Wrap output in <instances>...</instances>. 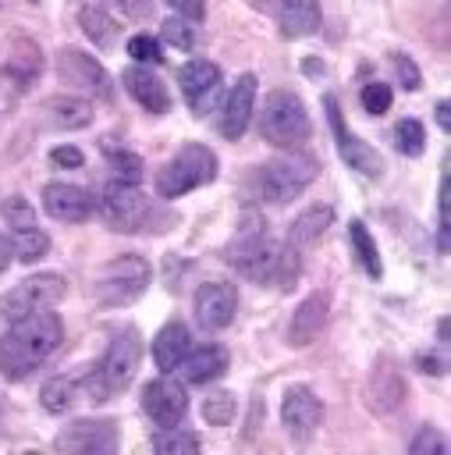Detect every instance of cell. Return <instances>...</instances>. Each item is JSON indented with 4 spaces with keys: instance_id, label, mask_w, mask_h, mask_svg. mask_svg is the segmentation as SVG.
<instances>
[{
    "instance_id": "7a4b0ae2",
    "label": "cell",
    "mask_w": 451,
    "mask_h": 455,
    "mask_svg": "<svg viewBox=\"0 0 451 455\" xmlns=\"http://www.w3.org/2000/svg\"><path fill=\"white\" fill-rule=\"evenodd\" d=\"M138 359H142V338L135 327H121L103 359L96 366H89L85 373H78V391L89 395V402H107L114 395H121L131 380H135V370H138Z\"/></svg>"
},
{
    "instance_id": "ffe728a7",
    "label": "cell",
    "mask_w": 451,
    "mask_h": 455,
    "mask_svg": "<svg viewBox=\"0 0 451 455\" xmlns=\"http://www.w3.org/2000/svg\"><path fill=\"white\" fill-rule=\"evenodd\" d=\"M327 313H330V299H327V291H313V295H305V299L295 306L291 320H288V345L305 348L309 341H316V334L327 327Z\"/></svg>"
},
{
    "instance_id": "277c9868",
    "label": "cell",
    "mask_w": 451,
    "mask_h": 455,
    "mask_svg": "<svg viewBox=\"0 0 451 455\" xmlns=\"http://www.w3.org/2000/svg\"><path fill=\"white\" fill-rule=\"evenodd\" d=\"M217 178V153L202 142H185L160 171H156V196L160 199H181L185 192H195Z\"/></svg>"
},
{
    "instance_id": "b9f144b4",
    "label": "cell",
    "mask_w": 451,
    "mask_h": 455,
    "mask_svg": "<svg viewBox=\"0 0 451 455\" xmlns=\"http://www.w3.org/2000/svg\"><path fill=\"white\" fill-rule=\"evenodd\" d=\"M110 7H117L124 18H131V21H146L149 14H153V4L149 0H107Z\"/></svg>"
},
{
    "instance_id": "4dcf8cb0",
    "label": "cell",
    "mask_w": 451,
    "mask_h": 455,
    "mask_svg": "<svg viewBox=\"0 0 451 455\" xmlns=\"http://www.w3.org/2000/svg\"><path fill=\"white\" fill-rule=\"evenodd\" d=\"M199 448H202L199 434L178 430V427H160V434L153 437V451L156 455H195Z\"/></svg>"
},
{
    "instance_id": "f1b7e54d",
    "label": "cell",
    "mask_w": 451,
    "mask_h": 455,
    "mask_svg": "<svg viewBox=\"0 0 451 455\" xmlns=\"http://www.w3.org/2000/svg\"><path fill=\"white\" fill-rule=\"evenodd\" d=\"M103 156H107L110 174H114L117 181H128V185H138V181H142L146 164H142L138 153H128V149L114 146V139H103Z\"/></svg>"
},
{
    "instance_id": "83f0119b",
    "label": "cell",
    "mask_w": 451,
    "mask_h": 455,
    "mask_svg": "<svg viewBox=\"0 0 451 455\" xmlns=\"http://www.w3.org/2000/svg\"><path fill=\"white\" fill-rule=\"evenodd\" d=\"M348 242H352V252H355L359 267H362L373 281H376V277H384V263H380L376 242H373V235L366 231V224H362V220H348Z\"/></svg>"
},
{
    "instance_id": "74e56055",
    "label": "cell",
    "mask_w": 451,
    "mask_h": 455,
    "mask_svg": "<svg viewBox=\"0 0 451 455\" xmlns=\"http://www.w3.org/2000/svg\"><path fill=\"white\" fill-rule=\"evenodd\" d=\"M128 57H135V64H160L163 60V50H160V39H153V36H146V32H138V36H131L128 39Z\"/></svg>"
},
{
    "instance_id": "3957f363",
    "label": "cell",
    "mask_w": 451,
    "mask_h": 455,
    "mask_svg": "<svg viewBox=\"0 0 451 455\" xmlns=\"http://www.w3.org/2000/svg\"><path fill=\"white\" fill-rule=\"evenodd\" d=\"M281 249L270 235H266V224L263 217H245L234 242H227L224 249V259L249 281L256 284H277V270H281Z\"/></svg>"
},
{
    "instance_id": "5b68a950",
    "label": "cell",
    "mask_w": 451,
    "mask_h": 455,
    "mask_svg": "<svg viewBox=\"0 0 451 455\" xmlns=\"http://www.w3.org/2000/svg\"><path fill=\"white\" fill-rule=\"evenodd\" d=\"M309 110L305 103L288 92V89H273L263 107H259V135L263 142L277 146V149H298L309 139Z\"/></svg>"
},
{
    "instance_id": "d6a6232c",
    "label": "cell",
    "mask_w": 451,
    "mask_h": 455,
    "mask_svg": "<svg viewBox=\"0 0 451 455\" xmlns=\"http://www.w3.org/2000/svg\"><path fill=\"white\" fill-rule=\"evenodd\" d=\"M11 249H14V259L36 263V259L46 256L50 238H46V235L39 231V224H36V228H25V231H11Z\"/></svg>"
},
{
    "instance_id": "e575fe53",
    "label": "cell",
    "mask_w": 451,
    "mask_h": 455,
    "mask_svg": "<svg viewBox=\"0 0 451 455\" xmlns=\"http://www.w3.org/2000/svg\"><path fill=\"white\" fill-rule=\"evenodd\" d=\"M394 146H398V153H405V156H419L423 146H426V128H423L415 117H405V121L394 128Z\"/></svg>"
},
{
    "instance_id": "ac0fdd59",
    "label": "cell",
    "mask_w": 451,
    "mask_h": 455,
    "mask_svg": "<svg viewBox=\"0 0 451 455\" xmlns=\"http://www.w3.org/2000/svg\"><path fill=\"white\" fill-rule=\"evenodd\" d=\"M43 210H46L53 220H60V224H82V220L92 217L96 203H92V196H89L82 185L50 181V185L43 188Z\"/></svg>"
},
{
    "instance_id": "8992f818",
    "label": "cell",
    "mask_w": 451,
    "mask_h": 455,
    "mask_svg": "<svg viewBox=\"0 0 451 455\" xmlns=\"http://www.w3.org/2000/svg\"><path fill=\"white\" fill-rule=\"evenodd\" d=\"M316 171H320L316 156L288 149V156H277V160H266L263 167H256V188H259L263 203H291L295 196H302L309 188Z\"/></svg>"
},
{
    "instance_id": "9c48e42d",
    "label": "cell",
    "mask_w": 451,
    "mask_h": 455,
    "mask_svg": "<svg viewBox=\"0 0 451 455\" xmlns=\"http://www.w3.org/2000/svg\"><path fill=\"white\" fill-rule=\"evenodd\" d=\"M64 291H67V281H64L60 274H32V277H25L21 284H14V288L4 295L0 313H4L7 320H18V316H25V313L57 306V302L64 299Z\"/></svg>"
},
{
    "instance_id": "f35d334b",
    "label": "cell",
    "mask_w": 451,
    "mask_h": 455,
    "mask_svg": "<svg viewBox=\"0 0 451 455\" xmlns=\"http://www.w3.org/2000/svg\"><path fill=\"white\" fill-rule=\"evenodd\" d=\"M447 441L437 427H419V434L408 441V455H444Z\"/></svg>"
},
{
    "instance_id": "30bf717a",
    "label": "cell",
    "mask_w": 451,
    "mask_h": 455,
    "mask_svg": "<svg viewBox=\"0 0 451 455\" xmlns=\"http://www.w3.org/2000/svg\"><path fill=\"white\" fill-rule=\"evenodd\" d=\"M323 110H327V121H330V132H334V142H337L341 160H344L352 171H359L362 178H373V181L384 178V156H380L369 142H362L359 135L348 132V124H344L341 107H337L334 96H323Z\"/></svg>"
},
{
    "instance_id": "d590c367",
    "label": "cell",
    "mask_w": 451,
    "mask_h": 455,
    "mask_svg": "<svg viewBox=\"0 0 451 455\" xmlns=\"http://www.w3.org/2000/svg\"><path fill=\"white\" fill-rule=\"evenodd\" d=\"M0 217L11 224V231H25V228H36V210L25 196H7L0 203Z\"/></svg>"
},
{
    "instance_id": "2e32d148",
    "label": "cell",
    "mask_w": 451,
    "mask_h": 455,
    "mask_svg": "<svg viewBox=\"0 0 451 455\" xmlns=\"http://www.w3.org/2000/svg\"><path fill=\"white\" fill-rule=\"evenodd\" d=\"M238 291L227 281H206L195 288V323L202 331H224L234 320Z\"/></svg>"
},
{
    "instance_id": "7c38bea8",
    "label": "cell",
    "mask_w": 451,
    "mask_h": 455,
    "mask_svg": "<svg viewBox=\"0 0 451 455\" xmlns=\"http://www.w3.org/2000/svg\"><path fill=\"white\" fill-rule=\"evenodd\" d=\"M57 78L64 85H75L78 92H89L96 100H114V82L103 71V64L96 57H89L78 46H64L57 53Z\"/></svg>"
},
{
    "instance_id": "e0dca14e",
    "label": "cell",
    "mask_w": 451,
    "mask_h": 455,
    "mask_svg": "<svg viewBox=\"0 0 451 455\" xmlns=\"http://www.w3.org/2000/svg\"><path fill=\"white\" fill-rule=\"evenodd\" d=\"M178 85H181V96H185L188 110L195 117H202L210 110L213 96L220 92V68L213 60H202V57L199 60H188L178 71Z\"/></svg>"
},
{
    "instance_id": "484cf974",
    "label": "cell",
    "mask_w": 451,
    "mask_h": 455,
    "mask_svg": "<svg viewBox=\"0 0 451 455\" xmlns=\"http://www.w3.org/2000/svg\"><path fill=\"white\" fill-rule=\"evenodd\" d=\"M43 110L53 128H85L92 121V107L82 96H50Z\"/></svg>"
},
{
    "instance_id": "603a6c76",
    "label": "cell",
    "mask_w": 451,
    "mask_h": 455,
    "mask_svg": "<svg viewBox=\"0 0 451 455\" xmlns=\"http://www.w3.org/2000/svg\"><path fill=\"white\" fill-rule=\"evenodd\" d=\"M188 348H192V331H188L181 320L163 323V327L156 331V338H153V359H156V366H160L163 373L178 370L181 359L188 355Z\"/></svg>"
},
{
    "instance_id": "5bb4252c",
    "label": "cell",
    "mask_w": 451,
    "mask_h": 455,
    "mask_svg": "<svg viewBox=\"0 0 451 455\" xmlns=\"http://www.w3.org/2000/svg\"><path fill=\"white\" fill-rule=\"evenodd\" d=\"M142 412L156 423V427H178L188 412V395L185 384H178L174 377H156L142 387Z\"/></svg>"
},
{
    "instance_id": "7dc6e473",
    "label": "cell",
    "mask_w": 451,
    "mask_h": 455,
    "mask_svg": "<svg viewBox=\"0 0 451 455\" xmlns=\"http://www.w3.org/2000/svg\"><path fill=\"white\" fill-rule=\"evenodd\" d=\"M11 256H14V249H11V238H4V235H0V274L11 267Z\"/></svg>"
},
{
    "instance_id": "9a60e30c",
    "label": "cell",
    "mask_w": 451,
    "mask_h": 455,
    "mask_svg": "<svg viewBox=\"0 0 451 455\" xmlns=\"http://www.w3.org/2000/svg\"><path fill=\"white\" fill-rule=\"evenodd\" d=\"M252 114H256V75L245 71V75H238V82L224 96V107H220V117H217V132L224 139H231V142H238L245 135Z\"/></svg>"
},
{
    "instance_id": "44dd1931",
    "label": "cell",
    "mask_w": 451,
    "mask_h": 455,
    "mask_svg": "<svg viewBox=\"0 0 451 455\" xmlns=\"http://www.w3.org/2000/svg\"><path fill=\"white\" fill-rule=\"evenodd\" d=\"M369 402L376 412H394L405 402V377L391 355H376L373 373H369Z\"/></svg>"
},
{
    "instance_id": "7402d4cb",
    "label": "cell",
    "mask_w": 451,
    "mask_h": 455,
    "mask_svg": "<svg viewBox=\"0 0 451 455\" xmlns=\"http://www.w3.org/2000/svg\"><path fill=\"white\" fill-rule=\"evenodd\" d=\"M323 25L320 0H281L277 4V28L284 39H305L316 36Z\"/></svg>"
},
{
    "instance_id": "ba28073f",
    "label": "cell",
    "mask_w": 451,
    "mask_h": 455,
    "mask_svg": "<svg viewBox=\"0 0 451 455\" xmlns=\"http://www.w3.org/2000/svg\"><path fill=\"white\" fill-rule=\"evenodd\" d=\"M146 284H149V263L138 252H121L99 270L92 291L99 306H131L135 299L146 295Z\"/></svg>"
},
{
    "instance_id": "836d02e7",
    "label": "cell",
    "mask_w": 451,
    "mask_h": 455,
    "mask_svg": "<svg viewBox=\"0 0 451 455\" xmlns=\"http://www.w3.org/2000/svg\"><path fill=\"white\" fill-rule=\"evenodd\" d=\"M234 412H238V398H234L231 391H213V395L202 402V419H206L210 427H227V423L234 419Z\"/></svg>"
},
{
    "instance_id": "c3c4849f",
    "label": "cell",
    "mask_w": 451,
    "mask_h": 455,
    "mask_svg": "<svg viewBox=\"0 0 451 455\" xmlns=\"http://www.w3.org/2000/svg\"><path fill=\"white\" fill-rule=\"evenodd\" d=\"M437 338L447 345V320H440V323H437Z\"/></svg>"
},
{
    "instance_id": "d6986e66",
    "label": "cell",
    "mask_w": 451,
    "mask_h": 455,
    "mask_svg": "<svg viewBox=\"0 0 451 455\" xmlns=\"http://www.w3.org/2000/svg\"><path fill=\"white\" fill-rule=\"evenodd\" d=\"M121 82H124L128 96H131L138 107H146V114L160 117V114L170 110V92H167L163 78H160L149 64H131V68H124V71H121Z\"/></svg>"
},
{
    "instance_id": "7bdbcfd3",
    "label": "cell",
    "mask_w": 451,
    "mask_h": 455,
    "mask_svg": "<svg viewBox=\"0 0 451 455\" xmlns=\"http://www.w3.org/2000/svg\"><path fill=\"white\" fill-rule=\"evenodd\" d=\"M50 160H53L57 167H71V171L85 164L82 149H75V146H57V149H50Z\"/></svg>"
},
{
    "instance_id": "cb8c5ba5",
    "label": "cell",
    "mask_w": 451,
    "mask_h": 455,
    "mask_svg": "<svg viewBox=\"0 0 451 455\" xmlns=\"http://www.w3.org/2000/svg\"><path fill=\"white\" fill-rule=\"evenodd\" d=\"M178 370L185 373L188 384H213V380L224 377V370H227V348H224V345H199V348H188V355L181 359Z\"/></svg>"
},
{
    "instance_id": "6da1fadb",
    "label": "cell",
    "mask_w": 451,
    "mask_h": 455,
    "mask_svg": "<svg viewBox=\"0 0 451 455\" xmlns=\"http://www.w3.org/2000/svg\"><path fill=\"white\" fill-rule=\"evenodd\" d=\"M60 338H64V323L53 313V306L11 320V331L0 338V373L7 380L28 377L36 366H43L53 355Z\"/></svg>"
},
{
    "instance_id": "52a82bcc",
    "label": "cell",
    "mask_w": 451,
    "mask_h": 455,
    "mask_svg": "<svg viewBox=\"0 0 451 455\" xmlns=\"http://www.w3.org/2000/svg\"><path fill=\"white\" fill-rule=\"evenodd\" d=\"M99 213L103 220L121 231V235H135V231H156L153 224H163L156 217V206L138 192V185H128V181H117L110 178L107 188H103V199H99Z\"/></svg>"
},
{
    "instance_id": "681fc988",
    "label": "cell",
    "mask_w": 451,
    "mask_h": 455,
    "mask_svg": "<svg viewBox=\"0 0 451 455\" xmlns=\"http://www.w3.org/2000/svg\"><path fill=\"white\" fill-rule=\"evenodd\" d=\"M32 4H36V0H32Z\"/></svg>"
},
{
    "instance_id": "ee69618b",
    "label": "cell",
    "mask_w": 451,
    "mask_h": 455,
    "mask_svg": "<svg viewBox=\"0 0 451 455\" xmlns=\"http://www.w3.org/2000/svg\"><path fill=\"white\" fill-rule=\"evenodd\" d=\"M163 4H170L174 14H181V18H188V21H199V18L206 14V4H202V0H163Z\"/></svg>"
},
{
    "instance_id": "8fae6325",
    "label": "cell",
    "mask_w": 451,
    "mask_h": 455,
    "mask_svg": "<svg viewBox=\"0 0 451 455\" xmlns=\"http://www.w3.org/2000/svg\"><path fill=\"white\" fill-rule=\"evenodd\" d=\"M121 444V430L114 419H75L57 437L53 448L67 455H110Z\"/></svg>"
},
{
    "instance_id": "ab89813d",
    "label": "cell",
    "mask_w": 451,
    "mask_h": 455,
    "mask_svg": "<svg viewBox=\"0 0 451 455\" xmlns=\"http://www.w3.org/2000/svg\"><path fill=\"white\" fill-rule=\"evenodd\" d=\"M362 110L366 114H373V117H380V114H387L391 110V85L387 82H369V85H362Z\"/></svg>"
},
{
    "instance_id": "bcb514c9",
    "label": "cell",
    "mask_w": 451,
    "mask_h": 455,
    "mask_svg": "<svg viewBox=\"0 0 451 455\" xmlns=\"http://www.w3.org/2000/svg\"><path fill=\"white\" fill-rule=\"evenodd\" d=\"M437 124H440L444 132H451V107H447V100L437 103Z\"/></svg>"
},
{
    "instance_id": "1f68e13d",
    "label": "cell",
    "mask_w": 451,
    "mask_h": 455,
    "mask_svg": "<svg viewBox=\"0 0 451 455\" xmlns=\"http://www.w3.org/2000/svg\"><path fill=\"white\" fill-rule=\"evenodd\" d=\"M39 68H43L39 46H36V43H28V39H18V50H14V57L7 60V75H11L18 85H28V82L39 75Z\"/></svg>"
},
{
    "instance_id": "4316f807",
    "label": "cell",
    "mask_w": 451,
    "mask_h": 455,
    "mask_svg": "<svg viewBox=\"0 0 451 455\" xmlns=\"http://www.w3.org/2000/svg\"><path fill=\"white\" fill-rule=\"evenodd\" d=\"M39 402L50 416H60L67 412L75 402H78V373H60V377H50L39 391Z\"/></svg>"
},
{
    "instance_id": "d4e9b609",
    "label": "cell",
    "mask_w": 451,
    "mask_h": 455,
    "mask_svg": "<svg viewBox=\"0 0 451 455\" xmlns=\"http://www.w3.org/2000/svg\"><path fill=\"white\" fill-rule=\"evenodd\" d=\"M334 224V210L327 206V203H320V206H309V210H302L295 220H291V228H288V245L291 249H305V245H313L316 238H323V231Z\"/></svg>"
},
{
    "instance_id": "f6af8a7d",
    "label": "cell",
    "mask_w": 451,
    "mask_h": 455,
    "mask_svg": "<svg viewBox=\"0 0 451 455\" xmlns=\"http://www.w3.org/2000/svg\"><path fill=\"white\" fill-rule=\"evenodd\" d=\"M415 366H419L423 373H430V377H444V370H447V366H444V359L426 355V352H423V355H415Z\"/></svg>"
},
{
    "instance_id": "8d00e7d4",
    "label": "cell",
    "mask_w": 451,
    "mask_h": 455,
    "mask_svg": "<svg viewBox=\"0 0 451 455\" xmlns=\"http://www.w3.org/2000/svg\"><path fill=\"white\" fill-rule=\"evenodd\" d=\"M160 36L163 43H170L174 50H192L195 46V28L188 25V18H167L160 25Z\"/></svg>"
},
{
    "instance_id": "4fadbf2b",
    "label": "cell",
    "mask_w": 451,
    "mask_h": 455,
    "mask_svg": "<svg viewBox=\"0 0 451 455\" xmlns=\"http://www.w3.org/2000/svg\"><path fill=\"white\" fill-rule=\"evenodd\" d=\"M281 423L295 441H309L323 427V402L316 398V391L305 384H291L281 398Z\"/></svg>"
},
{
    "instance_id": "f546056e",
    "label": "cell",
    "mask_w": 451,
    "mask_h": 455,
    "mask_svg": "<svg viewBox=\"0 0 451 455\" xmlns=\"http://www.w3.org/2000/svg\"><path fill=\"white\" fill-rule=\"evenodd\" d=\"M78 28L89 36V43H96L99 50H110L117 43V28L110 21V14H103L99 7H82L78 11Z\"/></svg>"
},
{
    "instance_id": "60d3db41",
    "label": "cell",
    "mask_w": 451,
    "mask_h": 455,
    "mask_svg": "<svg viewBox=\"0 0 451 455\" xmlns=\"http://www.w3.org/2000/svg\"><path fill=\"white\" fill-rule=\"evenodd\" d=\"M394 71H398V78H401V89L415 92V89L423 85V75H419V68H415V60H412L408 53H394Z\"/></svg>"
}]
</instances>
